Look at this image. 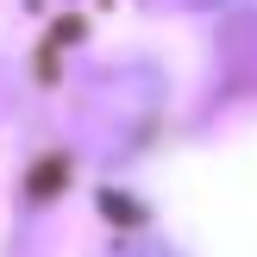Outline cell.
<instances>
[{
	"label": "cell",
	"mask_w": 257,
	"mask_h": 257,
	"mask_svg": "<svg viewBox=\"0 0 257 257\" xmlns=\"http://www.w3.org/2000/svg\"><path fill=\"white\" fill-rule=\"evenodd\" d=\"M125 257H170V251H157V245H145V251H125Z\"/></svg>",
	"instance_id": "6da1fadb"
}]
</instances>
